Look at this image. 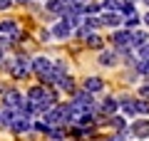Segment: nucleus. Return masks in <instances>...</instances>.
Returning a JSON list of instances; mask_svg holds the SVG:
<instances>
[{
    "label": "nucleus",
    "instance_id": "nucleus-13",
    "mask_svg": "<svg viewBox=\"0 0 149 141\" xmlns=\"http://www.w3.org/2000/svg\"><path fill=\"white\" fill-rule=\"evenodd\" d=\"M129 45H132V47H142V45H147V32H144V30H132Z\"/></svg>",
    "mask_w": 149,
    "mask_h": 141
},
{
    "label": "nucleus",
    "instance_id": "nucleus-34",
    "mask_svg": "<svg viewBox=\"0 0 149 141\" xmlns=\"http://www.w3.org/2000/svg\"><path fill=\"white\" fill-rule=\"evenodd\" d=\"M0 62H3V50H0Z\"/></svg>",
    "mask_w": 149,
    "mask_h": 141
},
{
    "label": "nucleus",
    "instance_id": "nucleus-27",
    "mask_svg": "<svg viewBox=\"0 0 149 141\" xmlns=\"http://www.w3.org/2000/svg\"><path fill=\"white\" fill-rule=\"evenodd\" d=\"M90 35H92V30H90V27H85V25H80V27H77V37H82V40H87Z\"/></svg>",
    "mask_w": 149,
    "mask_h": 141
},
{
    "label": "nucleus",
    "instance_id": "nucleus-28",
    "mask_svg": "<svg viewBox=\"0 0 149 141\" xmlns=\"http://www.w3.org/2000/svg\"><path fill=\"white\" fill-rule=\"evenodd\" d=\"M137 50H139V59H149V42H147V45H142V47H137Z\"/></svg>",
    "mask_w": 149,
    "mask_h": 141
},
{
    "label": "nucleus",
    "instance_id": "nucleus-35",
    "mask_svg": "<svg viewBox=\"0 0 149 141\" xmlns=\"http://www.w3.org/2000/svg\"><path fill=\"white\" fill-rule=\"evenodd\" d=\"M122 3H134V0H122Z\"/></svg>",
    "mask_w": 149,
    "mask_h": 141
},
{
    "label": "nucleus",
    "instance_id": "nucleus-23",
    "mask_svg": "<svg viewBox=\"0 0 149 141\" xmlns=\"http://www.w3.org/2000/svg\"><path fill=\"white\" fill-rule=\"evenodd\" d=\"M122 22H124V27L129 30V27H134L139 22V15H137V12H134V15H127V20H122Z\"/></svg>",
    "mask_w": 149,
    "mask_h": 141
},
{
    "label": "nucleus",
    "instance_id": "nucleus-16",
    "mask_svg": "<svg viewBox=\"0 0 149 141\" xmlns=\"http://www.w3.org/2000/svg\"><path fill=\"white\" fill-rule=\"evenodd\" d=\"M45 3H47L50 12H60V15L65 12V5H67V3H62V0H45Z\"/></svg>",
    "mask_w": 149,
    "mask_h": 141
},
{
    "label": "nucleus",
    "instance_id": "nucleus-30",
    "mask_svg": "<svg viewBox=\"0 0 149 141\" xmlns=\"http://www.w3.org/2000/svg\"><path fill=\"white\" fill-rule=\"evenodd\" d=\"M13 5V0H0V10H8Z\"/></svg>",
    "mask_w": 149,
    "mask_h": 141
},
{
    "label": "nucleus",
    "instance_id": "nucleus-4",
    "mask_svg": "<svg viewBox=\"0 0 149 141\" xmlns=\"http://www.w3.org/2000/svg\"><path fill=\"white\" fill-rule=\"evenodd\" d=\"M8 129H13L15 134H25V131H30V129H32V121H30V116H22L20 111H17L15 119H13V124L8 126Z\"/></svg>",
    "mask_w": 149,
    "mask_h": 141
},
{
    "label": "nucleus",
    "instance_id": "nucleus-12",
    "mask_svg": "<svg viewBox=\"0 0 149 141\" xmlns=\"http://www.w3.org/2000/svg\"><path fill=\"white\" fill-rule=\"evenodd\" d=\"M117 62H119V55L117 52H102L100 55V64H102V67H114Z\"/></svg>",
    "mask_w": 149,
    "mask_h": 141
},
{
    "label": "nucleus",
    "instance_id": "nucleus-22",
    "mask_svg": "<svg viewBox=\"0 0 149 141\" xmlns=\"http://www.w3.org/2000/svg\"><path fill=\"white\" fill-rule=\"evenodd\" d=\"M137 72L139 74H149V59H139L137 62Z\"/></svg>",
    "mask_w": 149,
    "mask_h": 141
},
{
    "label": "nucleus",
    "instance_id": "nucleus-10",
    "mask_svg": "<svg viewBox=\"0 0 149 141\" xmlns=\"http://www.w3.org/2000/svg\"><path fill=\"white\" fill-rule=\"evenodd\" d=\"M122 20H124V17L119 15V12H104V15L100 17V22H102V25H107V27H119V25H122Z\"/></svg>",
    "mask_w": 149,
    "mask_h": 141
},
{
    "label": "nucleus",
    "instance_id": "nucleus-25",
    "mask_svg": "<svg viewBox=\"0 0 149 141\" xmlns=\"http://www.w3.org/2000/svg\"><path fill=\"white\" fill-rule=\"evenodd\" d=\"M87 45H90V47H100V45H102V37H100V35H95V32H92V35L87 37Z\"/></svg>",
    "mask_w": 149,
    "mask_h": 141
},
{
    "label": "nucleus",
    "instance_id": "nucleus-14",
    "mask_svg": "<svg viewBox=\"0 0 149 141\" xmlns=\"http://www.w3.org/2000/svg\"><path fill=\"white\" fill-rule=\"evenodd\" d=\"M102 87H104V84H102V79H100V77H90V79H85V92H90V94L100 92Z\"/></svg>",
    "mask_w": 149,
    "mask_h": 141
},
{
    "label": "nucleus",
    "instance_id": "nucleus-17",
    "mask_svg": "<svg viewBox=\"0 0 149 141\" xmlns=\"http://www.w3.org/2000/svg\"><path fill=\"white\" fill-rule=\"evenodd\" d=\"M57 87L65 89V92H72V89H74V82H72V77H67V74H65V77L57 79Z\"/></svg>",
    "mask_w": 149,
    "mask_h": 141
},
{
    "label": "nucleus",
    "instance_id": "nucleus-33",
    "mask_svg": "<svg viewBox=\"0 0 149 141\" xmlns=\"http://www.w3.org/2000/svg\"><path fill=\"white\" fill-rule=\"evenodd\" d=\"M13 3H20V5H22V3H27V0H13Z\"/></svg>",
    "mask_w": 149,
    "mask_h": 141
},
{
    "label": "nucleus",
    "instance_id": "nucleus-29",
    "mask_svg": "<svg viewBox=\"0 0 149 141\" xmlns=\"http://www.w3.org/2000/svg\"><path fill=\"white\" fill-rule=\"evenodd\" d=\"M139 94H142V99H149V84H142L139 87Z\"/></svg>",
    "mask_w": 149,
    "mask_h": 141
},
{
    "label": "nucleus",
    "instance_id": "nucleus-1",
    "mask_svg": "<svg viewBox=\"0 0 149 141\" xmlns=\"http://www.w3.org/2000/svg\"><path fill=\"white\" fill-rule=\"evenodd\" d=\"M30 72H32V69H30V57H27V55H17V57H13V62H10V74H13L15 79H25Z\"/></svg>",
    "mask_w": 149,
    "mask_h": 141
},
{
    "label": "nucleus",
    "instance_id": "nucleus-7",
    "mask_svg": "<svg viewBox=\"0 0 149 141\" xmlns=\"http://www.w3.org/2000/svg\"><path fill=\"white\" fill-rule=\"evenodd\" d=\"M72 104L77 106V109H90V111H92V106H95V104H92V94L85 92V89L74 94V102H72Z\"/></svg>",
    "mask_w": 149,
    "mask_h": 141
},
{
    "label": "nucleus",
    "instance_id": "nucleus-2",
    "mask_svg": "<svg viewBox=\"0 0 149 141\" xmlns=\"http://www.w3.org/2000/svg\"><path fill=\"white\" fill-rule=\"evenodd\" d=\"M22 102H25V97L17 89H5V94H3V106H8V109H20Z\"/></svg>",
    "mask_w": 149,
    "mask_h": 141
},
{
    "label": "nucleus",
    "instance_id": "nucleus-24",
    "mask_svg": "<svg viewBox=\"0 0 149 141\" xmlns=\"http://www.w3.org/2000/svg\"><path fill=\"white\" fill-rule=\"evenodd\" d=\"M32 129H35V131H40V134H47V131L52 129V126H47L45 121H35V124H32Z\"/></svg>",
    "mask_w": 149,
    "mask_h": 141
},
{
    "label": "nucleus",
    "instance_id": "nucleus-32",
    "mask_svg": "<svg viewBox=\"0 0 149 141\" xmlns=\"http://www.w3.org/2000/svg\"><path fill=\"white\" fill-rule=\"evenodd\" d=\"M144 25H149V12H147V15H144Z\"/></svg>",
    "mask_w": 149,
    "mask_h": 141
},
{
    "label": "nucleus",
    "instance_id": "nucleus-26",
    "mask_svg": "<svg viewBox=\"0 0 149 141\" xmlns=\"http://www.w3.org/2000/svg\"><path fill=\"white\" fill-rule=\"evenodd\" d=\"M13 45H15V42H13L10 37H5V35H0V50H3V52H5L8 47H13Z\"/></svg>",
    "mask_w": 149,
    "mask_h": 141
},
{
    "label": "nucleus",
    "instance_id": "nucleus-5",
    "mask_svg": "<svg viewBox=\"0 0 149 141\" xmlns=\"http://www.w3.org/2000/svg\"><path fill=\"white\" fill-rule=\"evenodd\" d=\"M129 134L137 136V139H149V121L147 119H137L129 126Z\"/></svg>",
    "mask_w": 149,
    "mask_h": 141
},
{
    "label": "nucleus",
    "instance_id": "nucleus-21",
    "mask_svg": "<svg viewBox=\"0 0 149 141\" xmlns=\"http://www.w3.org/2000/svg\"><path fill=\"white\" fill-rule=\"evenodd\" d=\"M109 124L114 126V129H117V131L127 129V124H124V119H122V116H112V119H109Z\"/></svg>",
    "mask_w": 149,
    "mask_h": 141
},
{
    "label": "nucleus",
    "instance_id": "nucleus-9",
    "mask_svg": "<svg viewBox=\"0 0 149 141\" xmlns=\"http://www.w3.org/2000/svg\"><path fill=\"white\" fill-rule=\"evenodd\" d=\"M50 67H52V62H50L47 57H35V59H30V69H32L35 74H45Z\"/></svg>",
    "mask_w": 149,
    "mask_h": 141
},
{
    "label": "nucleus",
    "instance_id": "nucleus-36",
    "mask_svg": "<svg viewBox=\"0 0 149 141\" xmlns=\"http://www.w3.org/2000/svg\"><path fill=\"white\" fill-rule=\"evenodd\" d=\"M144 5H149V0H144Z\"/></svg>",
    "mask_w": 149,
    "mask_h": 141
},
{
    "label": "nucleus",
    "instance_id": "nucleus-15",
    "mask_svg": "<svg viewBox=\"0 0 149 141\" xmlns=\"http://www.w3.org/2000/svg\"><path fill=\"white\" fill-rule=\"evenodd\" d=\"M100 111L102 114H114V111H117V102L112 99V97H107V99L100 104Z\"/></svg>",
    "mask_w": 149,
    "mask_h": 141
},
{
    "label": "nucleus",
    "instance_id": "nucleus-8",
    "mask_svg": "<svg viewBox=\"0 0 149 141\" xmlns=\"http://www.w3.org/2000/svg\"><path fill=\"white\" fill-rule=\"evenodd\" d=\"M129 37H132V30H127V27H124V30H117L114 35H112V42H114L117 47H127V50H132Z\"/></svg>",
    "mask_w": 149,
    "mask_h": 141
},
{
    "label": "nucleus",
    "instance_id": "nucleus-11",
    "mask_svg": "<svg viewBox=\"0 0 149 141\" xmlns=\"http://www.w3.org/2000/svg\"><path fill=\"white\" fill-rule=\"evenodd\" d=\"M47 92H50V89H45V87H32L30 92H27V102L37 104V102H42L45 97H47Z\"/></svg>",
    "mask_w": 149,
    "mask_h": 141
},
{
    "label": "nucleus",
    "instance_id": "nucleus-31",
    "mask_svg": "<svg viewBox=\"0 0 149 141\" xmlns=\"http://www.w3.org/2000/svg\"><path fill=\"white\" fill-rule=\"evenodd\" d=\"M50 37H52V35H50V30H42V32H40V40H50Z\"/></svg>",
    "mask_w": 149,
    "mask_h": 141
},
{
    "label": "nucleus",
    "instance_id": "nucleus-19",
    "mask_svg": "<svg viewBox=\"0 0 149 141\" xmlns=\"http://www.w3.org/2000/svg\"><path fill=\"white\" fill-rule=\"evenodd\" d=\"M102 10H107V12H119V0H102Z\"/></svg>",
    "mask_w": 149,
    "mask_h": 141
},
{
    "label": "nucleus",
    "instance_id": "nucleus-20",
    "mask_svg": "<svg viewBox=\"0 0 149 141\" xmlns=\"http://www.w3.org/2000/svg\"><path fill=\"white\" fill-rule=\"evenodd\" d=\"M134 111H137V114H149V99L134 102Z\"/></svg>",
    "mask_w": 149,
    "mask_h": 141
},
{
    "label": "nucleus",
    "instance_id": "nucleus-6",
    "mask_svg": "<svg viewBox=\"0 0 149 141\" xmlns=\"http://www.w3.org/2000/svg\"><path fill=\"white\" fill-rule=\"evenodd\" d=\"M50 35H52V37H57V40H65V37H70V35H72V27H70V22L62 17V20H60L57 25H55L52 30H50Z\"/></svg>",
    "mask_w": 149,
    "mask_h": 141
},
{
    "label": "nucleus",
    "instance_id": "nucleus-3",
    "mask_svg": "<svg viewBox=\"0 0 149 141\" xmlns=\"http://www.w3.org/2000/svg\"><path fill=\"white\" fill-rule=\"evenodd\" d=\"M0 35H5V37H10L13 42H17L22 37V32H20V27H17L15 20H3L0 22Z\"/></svg>",
    "mask_w": 149,
    "mask_h": 141
},
{
    "label": "nucleus",
    "instance_id": "nucleus-18",
    "mask_svg": "<svg viewBox=\"0 0 149 141\" xmlns=\"http://www.w3.org/2000/svg\"><path fill=\"white\" fill-rule=\"evenodd\" d=\"M119 106H122V111H124V114H129V116L137 114V111H134V99H129V97H124V99L119 102Z\"/></svg>",
    "mask_w": 149,
    "mask_h": 141
}]
</instances>
